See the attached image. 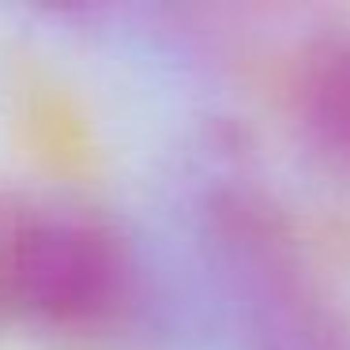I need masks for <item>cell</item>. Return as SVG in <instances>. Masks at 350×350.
Here are the masks:
<instances>
[{
	"label": "cell",
	"mask_w": 350,
	"mask_h": 350,
	"mask_svg": "<svg viewBox=\"0 0 350 350\" xmlns=\"http://www.w3.org/2000/svg\"><path fill=\"white\" fill-rule=\"evenodd\" d=\"M8 286L49 324H87L117 301L124 260L102 226L76 215H42L8 241Z\"/></svg>",
	"instance_id": "1"
},
{
	"label": "cell",
	"mask_w": 350,
	"mask_h": 350,
	"mask_svg": "<svg viewBox=\"0 0 350 350\" xmlns=\"http://www.w3.org/2000/svg\"><path fill=\"white\" fill-rule=\"evenodd\" d=\"M301 117L324 151L350 162V34L327 42L305 68Z\"/></svg>",
	"instance_id": "2"
}]
</instances>
